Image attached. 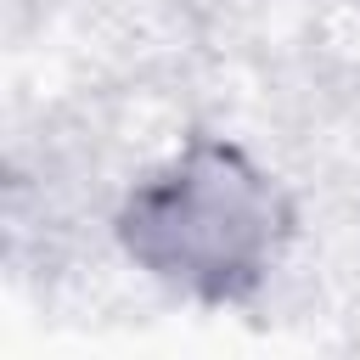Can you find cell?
<instances>
[{"label":"cell","mask_w":360,"mask_h":360,"mask_svg":"<svg viewBox=\"0 0 360 360\" xmlns=\"http://www.w3.org/2000/svg\"><path fill=\"white\" fill-rule=\"evenodd\" d=\"M287 186L231 135H191L118 202V253L191 304H248L292 242Z\"/></svg>","instance_id":"obj_1"}]
</instances>
